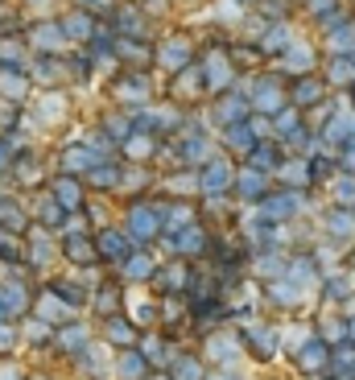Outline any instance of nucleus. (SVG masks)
Wrapping results in <instances>:
<instances>
[{"mask_svg":"<svg viewBox=\"0 0 355 380\" xmlns=\"http://www.w3.org/2000/svg\"><path fill=\"white\" fill-rule=\"evenodd\" d=\"M169 380H207V372H203V364L194 356H178L169 364Z\"/></svg>","mask_w":355,"mask_h":380,"instance_id":"20","label":"nucleus"},{"mask_svg":"<svg viewBox=\"0 0 355 380\" xmlns=\"http://www.w3.org/2000/svg\"><path fill=\"white\" fill-rule=\"evenodd\" d=\"M91 186L95 190H116L120 186V169L116 166H95L91 169Z\"/></svg>","mask_w":355,"mask_h":380,"instance_id":"29","label":"nucleus"},{"mask_svg":"<svg viewBox=\"0 0 355 380\" xmlns=\"http://www.w3.org/2000/svg\"><path fill=\"white\" fill-rule=\"evenodd\" d=\"M137 352L149 359V368H162V364H169V343L162 339V335H145Z\"/></svg>","mask_w":355,"mask_h":380,"instance_id":"15","label":"nucleus"},{"mask_svg":"<svg viewBox=\"0 0 355 380\" xmlns=\"http://www.w3.org/2000/svg\"><path fill=\"white\" fill-rule=\"evenodd\" d=\"M87 9H99V13H112V0H83Z\"/></svg>","mask_w":355,"mask_h":380,"instance_id":"45","label":"nucleus"},{"mask_svg":"<svg viewBox=\"0 0 355 380\" xmlns=\"http://www.w3.org/2000/svg\"><path fill=\"white\" fill-rule=\"evenodd\" d=\"M273 162H277L273 145H252V157H248V166H252V169H269Z\"/></svg>","mask_w":355,"mask_h":380,"instance_id":"33","label":"nucleus"},{"mask_svg":"<svg viewBox=\"0 0 355 380\" xmlns=\"http://www.w3.org/2000/svg\"><path fill=\"white\" fill-rule=\"evenodd\" d=\"M203 83H207L211 91H223V87L232 83V67H227V62H223L219 54H211V58L203 62Z\"/></svg>","mask_w":355,"mask_h":380,"instance_id":"9","label":"nucleus"},{"mask_svg":"<svg viewBox=\"0 0 355 380\" xmlns=\"http://www.w3.org/2000/svg\"><path fill=\"white\" fill-rule=\"evenodd\" d=\"M50 289H54L67 306H83V302H87V289H79V281H62V277H58V281H50Z\"/></svg>","mask_w":355,"mask_h":380,"instance_id":"25","label":"nucleus"},{"mask_svg":"<svg viewBox=\"0 0 355 380\" xmlns=\"http://www.w3.org/2000/svg\"><path fill=\"white\" fill-rule=\"evenodd\" d=\"M339 203H355V182H351V178L339 182Z\"/></svg>","mask_w":355,"mask_h":380,"instance_id":"42","label":"nucleus"},{"mask_svg":"<svg viewBox=\"0 0 355 380\" xmlns=\"http://www.w3.org/2000/svg\"><path fill=\"white\" fill-rule=\"evenodd\" d=\"M87 339H91V327H87V323H67L54 343H58L67 356H79V352H87Z\"/></svg>","mask_w":355,"mask_h":380,"instance_id":"4","label":"nucleus"},{"mask_svg":"<svg viewBox=\"0 0 355 380\" xmlns=\"http://www.w3.org/2000/svg\"><path fill=\"white\" fill-rule=\"evenodd\" d=\"M215 380H236V376H215Z\"/></svg>","mask_w":355,"mask_h":380,"instance_id":"48","label":"nucleus"},{"mask_svg":"<svg viewBox=\"0 0 355 380\" xmlns=\"http://www.w3.org/2000/svg\"><path fill=\"white\" fill-rule=\"evenodd\" d=\"M0 95H4V99H21L25 95V74L21 71H0Z\"/></svg>","mask_w":355,"mask_h":380,"instance_id":"28","label":"nucleus"},{"mask_svg":"<svg viewBox=\"0 0 355 380\" xmlns=\"http://www.w3.org/2000/svg\"><path fill=\"white\" fill-rule=\"evenodd\" d=\"M298 207H302V199L289 190V194H277V199H264V215L273 219V223H281V219H289V215H298Z\"/></svg>","mask_w":355,"mask_h":380,"instance_id":"13","label":"nucleus"},{"mask_svg":"<svg viewBox=\"0 0 355 380\" xmlns=\"http://www.w3.org/2000/svg\"><path fill=\"white\" fill-rule=\"evenodd\" d=\"M169 190H174V194H190V190H198V178H194V174H174V178H169Z\"/></svg>","mask_w":355,"mask_h":380,"instance_id":"36","label":"nucleus"},{"mask_svg":"<svg viewBox=\"0 0 355 380\" xmlns=\"http://www.w3.org/2000/svg\"><path fill=\"white\" fill-rule=\"evenodd\" d=\"M0 261H9V264L21 261V248H17V240L9 236V232H0Z\"/></svg>","mask_w":355,"mask_h":380,"instance_id":"35","label":"nucleus"},{"mask_svg":"<svg viewBox=\"0 0 355 380\" xmlns=\"http://www.w3.org/2000/svg\"><path fill=\"white\" fill-rule=\"evenodd\" d=\"M95 306H99L103 314H108V318H112V314H116V306H120V294H116V289H108V294H99V298H95Z\"/></svg>","mask_w":355,"mask_h":380,"instance_id":"39","label":"nucleus"},{"mask_svg":"<svg viewBox=\"0 0 355 380\" xmlns=\"http://www.w3.org/2000/svg\"><path fill=\"white\" fill-rule=\"evenodd\" d=\"M331 368H339V372H343V368L351 372V368H355V347H351V343H339V347L331 352Z\"/></svg>","mask_w":355,"mask_h":380,"instance_id":"32","label":"nucleus"},{"mask_svg":"<svg viewBox=\"0 0 355 380\" xmlns=\"http://www.w3.org/2000/svg\"><path fill=\"white\" fill-rule=\"evenodd\" d=\"M174 252H178V257H203V252H207V232H203V228H194V223H190L186 232H178V236H174Z\"/></svg>","mask_w":355,"mask_h":380,"instance_id":"6","label":"nucleus"},{"mask_svg":"<svg viewBox=\"0 0 355 380\" xmlns=\"http://www.w3.org/2000/svg\"><path fill=\"white\" fill-rule=\"evenodd\" d=\"M318 95H322V87H318L314 79H302V83H298V104H314Z\"/></svg>","mask_w":355,"mask_h":380,"instance_id":"38","label":"nucleus"},{"mask_svg":"<svg viewBox=\"0 0 355 380\" xmlns=\"http://www.w3.org/2000/svg\"><path fill=\"white\" fill-rule=\"evenodd\" d=\"M207 157H211V141H207V137H190V141L182 145V162H186V166L207 162Z\"/></svg>","mask_w":355,"mask_h":380,"instance_id":"27","label":"nucleus"},{"mask_svg":"<svg viewBox=\"0 0 355 380\" xmlns=\"http://www.w3.org/2000/svg\"><path fill=\"white\" fill-rule=\"evenodd\" d=\"M13 162H17V157H13V149H9V141H0V169H9Z\"/></svg>","mask_w":355,"mask_h":380,"instance_id":"44","label":"nucleus"},{"mask_svg":"<svg viewBox=\"0 0 355 380\" xmlns=\"http://www.w3.org/2000/svg\"><path fill=\"white\" fill-rule=\"evenodd\" d=\"M153 281H157L162 294H178V289H186L190 285V273H186V264H169V269H162Z\"/></svg>","mask_w":355,"mask_h":380,"instance_id":"16","label":"nucleus"},{"mask_svg":"<svg viewBox=\"0 0 355 380\" xmlns=\"http://www.w3.org/2000/svg\"><path fill=\"white\" fill-rule=\"evenodd\" d=\"M54 199L62 203V211H79V207H83V190H79V182H74L71 174H62V178L54 182Z\"/></svg>","mask_w":355,"mask_h":380,"instance_id":"12","label":"nucleus"},{"mask_svg":"<svg viewBox=\"0 0 355 380\" xmlns=\"http://www.w3.org/2000/svg\"><path fill=\"white\" fill-rule=\"evenodd\" d=\"M25 335H29V343H38V347H42V343L50 339V323H42V318H33V323L25 327Z\"/></svg>","mask_w":355,"mask_h":380,"instance_id":"37","label":"nucleus"},{"mask_svg":"<svg viewBox=\"0 0 355 380\" xmlns=\"http://www.w3.org/2000/svg\"><path fill=\"white\" fill-rule=\"evenodd\" d=\"M347 335H351V339H355V323H351V327H347Z\"/></svg>","mask_w":355,"mask_h":380,"instance_id":"47","label":"nucleus"},{"mask_svg":"<svg viewBox=\"0 0 355 380\" xmlns=\"http://www.w3.org/2000/svg\"><path fill=\"white\" fill-rule=\"evenodd\" d=\"M38 219H42V228H62L67 211H62V203L50 194V199H42V207H38Z\"/></svg>","mask_w":355,"mask_h":380,"instance_id":"26","label":"nucleus"},{"mask_svg":"<svg viewBox=\"0 0 355 380\" xmlns=\"http://www.w3.org/2000/svg\"><path fill=\"white\" fill-rule=\"evenodd\" d=\"M186 54H190V42H186V38H174V42H166V46H162V54H157V58L166 62L169 71H178V67H186Z\"/></svg>","mask_w":355,"mask_h":380,"instance_id":"21","label":"nucleus"},{"mask_svg":"<svg viewBox=\"0 0 355 380\" xmlns=\"http://www.w3.org/2000/svg\"><path fill=\"white\" fill-rule=\"evenodd\" d=\"M347 277H331V289H327V294H331V298H343V294H347Z\"/></svg>","mask_w":355,"mask_h":380,"instance_id":"43","label":"nucleus"},{"mask_svg":"<svg viewBox=\"0 0 355 380\" xmlns=\"http://www.w3.org/2000/svg\"><path fill=\"white\" fill-rule=\"evenodd\" d=\"M0 232H25V211L17 199H0Z\"/></svg>","mask_w":355,"mask_h":380,"instance_id":"18","label":"nucleus"},{"mask_svg":"<svg viewBox=\"0 0 355 380\" xmlns=\"http://www.w3.org/2000/svg\"><path fill=\"white\" fill-rule=\"evenodd\" d=\"M232 186H236V174H232V166H227L223 157H215L211 166L203 169V178H198V190H203V194H215V199L227 194Z\"/></svg>","mask_w":355,"mask_h":380,"instance_id":"3","label":"nucleus"},{"mask_svg":"<svg viewBox=\"0 0 355 380\" xmlns=\"http://www.w3.org/2000/svg\"><path fill=\"white\" fill-rule=\"evenodd\" d=\"M124 277H128V281H145V277H153V261H149V252H133V257L124 261Z\"/></svg>","mask_w":355,"mask_h":380,"instance_id":"24","label":"nucleus"},{"mask_svg":"<svg viewBox=\"0 0 355 380\" xmlns=\"http://www.w3.org/2000/svg\"><path fill=\"white\" fill-rule=\"evenodd\" d=\"M38 380H46V376H38Z\"/></svg>","mask_w":355,"mask_h":380,"instance_id":"49","label":"nucleus"},{"mask_svg":"<svg viewBox=\"0 0 355 380\" xmlns=\"http://www.w3.org/2000/svg\"><path fill=\"white\" fill-rule=\"evenodd\" d=\"M298 364H302L306 372H322V368L331 364V347H327V343H318V339H310L306 347L298 352Z\"/></svg>","mask_w":355,"mask_h":380,"instance_id":"8","label":"nucleus"},{"mask_svg":"<svg viewBox=\"0 0 355 380\" xmlns=\"http://www.w3.org/2000/svg\"><path fill=\"white\" fill-rule=\"evenodd\" d=\"M0 302L9 310V318H17L25 306H29V289L21 281H0Z\"/></svg>","mask_w":355,"mask_h":380,"instance_id":"11","label":"nucleus"},{"mask_svg":"<svg viewBox=\"0 0 355 380\" xmlns=\"http://www.w3.org/2000/svg\"><path fill=\"white\" fill-rule=\"evenodd\" d=\"M149 372H153V368H149V359H145L137 347H128V352L116 359V376L120 380H149Z\"/></svg>","mask_w":355,"mask_h":380,"instance_id":"7","label":"nucleus"},{"mask_svg":"<svg viewBox=\"0 0 355 380\" xmlns=\"http://www.w3.org/2000/svg\"><path fill=\"white\" fill-rule=\"evenodd\" d=\"M128 95H133V99H145V95H149V87H145L141 74H128V79H120V99H128Z\"/></svg>","mask_w":355,"mask_h":380,"instance_id":"31","label":"nucleus"},{"mask_svg":"<svg viewBox=\"0 0 355 380\" xmlns=\"http://www.w3.org/2000/svg\"><path fill=\"white\" fill-rule=\"evenodd\" d=\"M244 339H248L252 356H261V359H269L273 352H277V331H273V327H252Z\"/></svg>","mask_w":355,"mask_h":380,"instance_id":"14","label":"nucleus"},{"mask_svg":"<svg viewBox=\"0 0 355 380\" xmlns=\"http://www.w3.org/2000/svg\"><path fill=\"white\" fill-rule=\"evenodd\" d=\"M236 190L244 194V199H264V190H269V186H264L261 169H244V174L236 178Z\"/></svg>","mask_w":355,"mask_h":380,"instance_id":"23","label":"nucleus"},{"mask_svg":"<svg viewBox=\"0 0 355 380\" xmlns=\"http://www.w3.org/2000/svg\"><path fill=\"white\" fill-rule=\"evenodd\" d=\"M327 228H331V236H351V232H355V219H351V211H334Z\"/></svg>","mask_w":355,"mask_h":380,"instance_id":"34","label":"nucleus"},{"mask_svg":"<svg viewBox=\"0 0 355 380\" xmlns=\"http://www.w3.org/2000/svg\"><path fill=\"white\" fill-rule=\"evenodd\" d=\"M99 252H95V240L87 236H67V261L71 264H91Z\"/></svg>","mask_w":355,"mask_h":380,"instance_id":"17","label":"nucleus"},{"mask_svg":"<svg viewBox=\"0 0 355 380\" xmlns=\"http://www.w3.org/2000/svg\"><path fill=\"white\" fill-rule=\"evenodd\" d=\"M207 347H211V359H215V364H223V368L236 364V356H240V339H236V335H211Z\"/></svg>","mask_w":355,"mask_h":380,"instance_id":"10","label":"nucleus"},{"mask_svg":"<svg viewBox=\"0 0 355 380\" xmlns=\"http://www.w3.org/2000/svg\"><path fill=\"white\" fill-rule=\"evenodd\" d=\"M62 38H67V29H62V25H54V21L33 25V29H29V42L38 46V54H54V50L62 46Z\"/></svg>","mask_w":355,"mask_h":380,"instance_id":"5","label":"nucleus"},{"mask_svg":"<svg viewBox=\"0 0 355 380\" xmlns=\"http://www.w3.org/2000/svg\"><path fill=\"white\" fill-rule=\"evenodd\" d=\"M95 252L103 261H128L133 257V236L128 232H116V228H103L99 240H95Z\"/></svg>","mask_w":355,"mask_h":380,"instance_id":"2","label":"nucleus"},{"mask_svg":"<svg viewBox=\"0 0 355 380\" xmlns=\"http://www.w3.org/2000/svg\"><path fill=\"white\" fill-rule=\"evenodd\" d=\"M38 318H42V323H67V302H62L54 289H46V298L38 302Z\"/></svg>","mask_w":355,"mask_h":380,"instance_id":"19","label":"nucleus"},{"mask_svg":"<svg viewBox=\"0 0 355 380\" xmlns=\"http://www.w3.org/2000/svg\"><path fill=\"white\" fill-rule=\"evenodd\" d=\"M108 343H116V347H133V339H137V331H133V323H124L120 314H112L108 318Z\"/></svg>","mask_w":355,"mask_h":380,"instance_id":"22","label":"nucleus"},{"mask_svg":"<svg viewBox=\"0 0 355 380\" xmlns=\"http://www.w3.org/2000/svg\"><path fill=\"white\" fill-rule=\"evenodd\" d=\"M13 347H17V331L9 323H0V352H13Z\"/></svg>","mask_w":355,"mask_h":380,"instance_id":"40","label":"nucleus"},{"mask_svg":"<svg viewBox=\"0 0 355 380\" xmlns=\"http://www.w3.org/2000/svg\"><path fill=\"white\" fill-rule=\"evenodd\" d=\"M62 29H67L71 38H95V25H91V17H87V13H74L71 21L62 25Z\"/></svg>","mask_w":355,"mask_h":380,"instance_id":"30","label":"nucleus"},{"mask_svg":"<svg viewBox=\"0 0 355 380\" xmlns=\"http://www.w3.org/2000/svg\"><path fill=\"white\" fill-rule=\"evenodd\" d=\"M0 380H25V372L17 368V364H9V359H4V364H0Z\"/></svg>","mask_w":355,"mask_h":380,"instance_id":"41","label":"nucleus"},{"mask_svg":"<svg viewBox=\"0 0 355 380\" xmlns=\"http://www.w3.org/2000/svg\"><path fill=\"white\" fill-rule=\"evenodd\" d=\"M0 323H9V310H4V302H0Z\"/></svg>","mask_w":355,"mask_h":380,"instance_id":"46","label":"nucleus"},{"mask_svg":"<svg viewBox=\"0 0 355 380\" xmlns=\"http://www.w3.org/2000/svg\"><path fill=\"white\" fill-rule=\"evenodd\" d=\"M128 223H124V232L133 240H153L162 232V207H149V203H133L128 215H124Z\"/></svg>","mask_w":355,"mask_h":380,"instance_id":"1","label":"nucleus"}]
</instances>
